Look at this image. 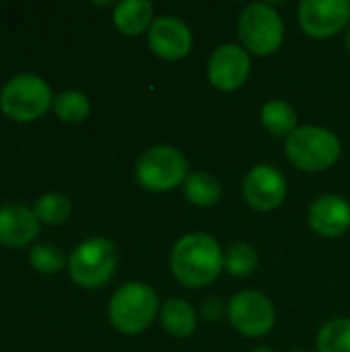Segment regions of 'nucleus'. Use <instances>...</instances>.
<instances>
[{
    "instance_id": "7",
    "label": "nucleus",
    "mask_w": 350,
    "mask_h": 352,
    "mask_svg": "<svg viewBox=\"0 0 350 352\" xmlns=\"http://www.w3.org/2000/svg\"><path fill=\"white\" fill-rule=\"evenodd\" d=\"M54 103L50 85L37 74H17L0 91V109L14 122H33Z\"/></svg>"
},
{
    "instance_id": "22",
    "label": "nucleus",
    "mask_w": 350,
    "mask_h": 352,
    "mask_svg": "<svg viewBox=\"0 0 350 352\" xmlns=\"http://www.w3.org/2000/svg\"><path fill=\"white\" fill-rule=\"evenodd\" d=\"M35 217L39 219V223L45 225H60L64 223L70 212H72V204L64 194L52 192V194H43L37 198L35 206H33Z\"/></svg>"
},
{
    "instance_id": "8",
    "label": "nucleus",
    "mask_w": 350,
    "mask_h": 352,
    "mask_svg": "<svg viewBox=\"0 0 350 352\" xmlns=\"http://www.w3.org/2000/svg\"><path fill=\"white\" fill-rule=\"evenodd\" d=\"M227 318L241 336L262 338L274 328L276 309L264 293L248 289L233 295L227 305Z\"/></svg>"
},
{
    "instance_id": "15",
    "label": "nucleus",
    "mask_w": 350,
    "mask_h": 352,
    "mask_svg": "<svg viewBox=\"0 0 350 352\" xmlns=\"http://www.w3.org/2000/svg\"><path fill=\"white\" fill-rule=\"evenodd\" d=\"M111 19L120 33L136 37L151 29L155 21V10L149 0H122L113 6Z\"/></svg>"
},
{
    "instance_id": "14",
    "label": "nucleus",
    "mask_w": 350,
    "mask_h": 352,
    "mask_svg": "<svg viewBox=\"0 0 350 352\" xmlns=\"http://www.w3.org/2000/svg\"><path fill=\"white\" fill-rule=\"evenodd\" d=\"M39 233V219L33 208L10 202L0 206V245L23 248L31 243Z\"/></svg>"
},
{
    "instance_id": "1",
    "label": "nucleus",
    "mask_w": 350,
    "mask_h": 352,
    "mask_svg": "<svg viewBox=\"0 0 350 352\" xmlns=\"http://www.w3.org/2000/svg\"><path fill=\"white\" fill-rule=\"evenodd\" d=\"M169 266L179 285L202 289L212 285L225 270V252L208 233H188L175 241Z\"/></svg>"
},
{
    "instance_id": "17",
    "label": "nucleus",
    "mask_w": 350,
    "mask_h": 352,
    "mask_svg": "<svg viewBox=\"0 0 350 352\" xmlns=\"http://www.w3.org/2000/svg\"><path fill=\"white\" fill-rule=\"evenodd\" d=\"M260 122L272 136H291L299 128L297 109L285 99H270L260 109Z\"/></svg>"
},
{
    "instance_id": "4",
    "label": "nucleus",
    "mask_w": 350,
    "mask_h": 352,
    "mask_svg": "<svg viewBox=\"0 0 350 352\" xmlns=\"http://www.w3.org/2000/svg\"><path fill=\"white\" fill-rule=\"evenodd\" d=\"M118 270V248L107 237H91L68 256V274L83 289L107 285Z\"/></svg>"
},
{
    "instance_id": "6",
    "label": "nucleus",
    "mask_w": 350,
    "mask_h": 352,
    "mask_svg": "<svg viewBox=\"0 0 350 352\" xmlns=\"http://www.w3.org/2000/svg\"><path fill=\"white\" fill-rule=\"evenodd\" d=\"M134 177L138 186L149 192H169L177 186H184L188 177V159L171 144L151 146L138 157L134 165Z\"/></svg>"
},
{
    "instance_id": "16",
    "label": "nucleus",
    "mask_w": 350,
    "mask_h": 352,
    "mask_svg": "<svg viewBox=\"0 0 350 352\" xmlns=\"http://www.w3.org/2000/svg\"><path fill=\"white\" fill-rule=\"evenodd\" d=\"M161 318V326L167 334L175 336V338H188L194 334L196 326H198V314L196 309L184 301V299H169L161 305L159 311Z\"/></svg>"
},
{
    "instance_id": "25",
    "label": "nucleus",
    "mask_w": 350,
    "mask_h": 352,
    "mask_svg": "<svg viewBox=\"0 0 350 352\" xmlns=\"http://www.w3.org/2000/svg\"><path fill=\"white\" fill-rule=\"evenodd\" d=\"M344 47H347V54L350 56V27L347 29V35H344Z\"/></svg>"
},
{
    "instance_id": "13",
    "label": "nucleus",
    "mask_w": 350,
    "mask_h": 352,
    "mask_svg": "<svg viewBox=\"0 0 350 352\" xmlns=\"http://www.w3.org/2000/svg\"><path fill=\"white\" fill-rule=\"evenodd\" d=\"M307 223L322 237H340L350 229V204L338 194H324L309 204Z\"/></svg>"
},
{
    "instance_id": "5",
    "label": "nucleus",
    "mask_w": 350,
    "mask_h": 352,
    "mask_svg": "<svg viewBox=\"0 0 350 352\" xmlns=\"http://www.w3.org/2000/svg\"><path fill=\"white\" fill-rule=\"evenodd\" d=\"M237 33L241 45L254 56H272L285 39V23L278 10L266 2H252L243 6L237 19Z\"/></svg>"
},
{
    "instance_id": "2",
    "label": "nucleus",
    "mask_w": 350,
    "mask_h": 352,
    "mask_svg": "<svg viewBox=\"0 0 350 352\" xmlns=\"http://www.w3.org/2000/svg\"><path fill=\"white\" fill-rule=\"evenodd\" d=\"M159 297L153 287L132 280L122 285L109 299L107 316L111 326L126 336L142 334L159 316Z\"/></svg>"
},
{
    "instance_id": "27",
    "label": "nucleus",
    "mask_w": 350,
    "mask_h": 352,
    "mask_svg": "<svg viewBox=\"0 0 350 352\" xmlns=\"http://www.w3.org/2000/svg\"><path fill=\"white\" fill-rule=\"evenodd\" d=\"M295 352H311V351H295Z\"/></svg>"
},
{
    "instance_id": "18",
    "label": "nucleus",
    "mask_w": 350,
    "mask_h": 352,
    "mask_svg": "<svg viewBox=\"0 0 350 352\" xmlns=\"http://www.w3.org/2000/svg\"><path fill=\"white\" fill-rule=\"evenodd\" d=\"M223 196V188L221 182L206 171H194L188 173L186 182H184V198L200 208H210L215 206Z\"/></svg>"
},
{
    "instance_id": "3",
    "label": "nucleus",
    "mask_w": 350,
    "mask_h": 352,
    "mask_svg": "<svg viewBox=\"0 0 350 352\" xmlns=\"http://www.w3.org/2000/svg\"><path fill=\"white\" fill-rule=\"evenodd\" d=\"M287 159L301 171L318 173L334 167L342 155L338 136L324 126H299L285 142Z\"/></svg>"
},
{
    "instance_id": "9",
    "label": "nucleus",
    "mask_w": 350,
    "mask_h": 352,
    "mask_svg": "<svg viewBox=\"0 0 350 352\" xmlns=\"http://www.w3.org/2000/svg\"><path fill=\"white\" fill-rule=\"evenodd\" d=\"M297 21L305 35L314 39H328L350 23L349 0H303L297 6Z\"/></svg>"
},
{
    "instance_id": "11",
    "label": "nucleus",
    "mask_w": 350,
    "mask_h": 352,
    "mask_svg": "<svg viewBox=\"0 0 350 352\" xmlns=\"http://www.w3.org/2000/svg\"><path fill=\"white\" fill-rule=\"evenodd\" d=\"M241 192H243V200L254 210L272 212L287 198V179L276 167L268 163H260L252 167L243 177Z\"/></svg>"
},
{
    "instance_id": "26",
    "label": "nucleus",
    "mask_w": 350,
    "mask_h": 352,
    "mask_svg": "<svg viewBox=\"0 0 350 352\" xmlns=\"http://www.w3.org/2000/svg\"><path fill=\"white\" fill-rule=\"evenodd\" d=\"M250 352H274L272 349H268V346H256L254 351H250Z\"/></svg>"
},
{
    "instance_id": "10",
    "label": "nucleus",
    "mask_w": 350,
    "mask_h": 352,
    "mask_svg": "<svg viewBox=\"0 0 350 352\" xmlns=\"http://www.w3.org/2000/svg\"><path fill=\"white\" fill-rule=\"evenodd\" d=\"M252 72L250 52L239 43H223L219 45L206 64L208 82L223 93L237 91L245 85Z\"/></svg>"
},
{
    "instance_id": "21",
    "label": "nucleus",
    "mask_w": 350,
    "mask_h": 352,
    "mask_svg": "<svg viewBox=\"0 0 350 352\" xmlns=\"http://www.w3.org/2000/svg\"><path fill=\"white\" fill-rule=\"evenodd\" d=\"M260 264V256L256 252L254 245L245 243V241H237L233 245H229V250L225 252V270L231 276H250Z\"/></svg>"
},
{
    "instance_id": "12",
    "label": "nucleus",
    "mask_w": 350,
    "mask_h": 352,
    "mask_svg": "<svg viewBox=\"0 0 350 352\" xmlns=\"http://www.w3.org/2000/svg\"><path fill=\"white\" fill-rule=\"evenodd\" d=\"M146 39H149L151 52L157 58L167 60V62H177L186 58L194 45L190 27L182 19L171 16V14L157 16L151 29L146 31Z\"/></svg>"
},
{
    "instance_id": "20",
    "label": "nucleus",
    "mask_w": 350,
    "mask_h": 352,
    "mask_svg": "<svg viewBox=\"0 0 350 352\" xmlns=\"http://www.w3.org/2000/svg\"><path fill=\"white\" fill-rule=\"evenodd\" d=\"M318 352H350V318H336L322 326L316 342Z\"/></svg>"
},
{
    "instance_id": "23",
    "label": "nucleus",
    "mask_w": 350,
    "mask_h": 352,
    "mask_svg": "<svg viewBox=\"0 0 350 352\" xmlns=\"http://www.w3.org/2000/svg\"><path fill=\"white\" fill-rule=\"evenodd\" d=\"M29 262L41 274H56L64 266H68V258L54 243H37L35 248H31Z\"/></svg>"
},
{
    "instance_id": "19",
    "label": "nucleus",
    "mask_w": 350,
    "mask_h": 352,
    "mask_svg": "<svg viewBox=\"0 0 350 352\" xmlns=\"http://www.w3.org/2000/svg\"><path fill=\"white\" fill-rule=\"evenodd\" d=\"M52 107H54L56 116L66 124H80L91 113L89 97L76 89H68V91H62L60 95H56Z\"/></svg>"
},
{
    "instance_id": "24",
    "label": "nucleus",
    "mask_w": 350,
    "mask_h": 352,
    "mask_svg": "<svg viewBox=\"0 0 350 352\" xmlns=\"http://www.w3.org/2000/svg\"><path fill=\"white\" fill-rule=\"evenodd\" d=\"M202 318L204 320H208V322H219L225 314H227V307L221 303V301H217V299H208V301H204L202 303Z\"/></svg>"
}]
</instances>
